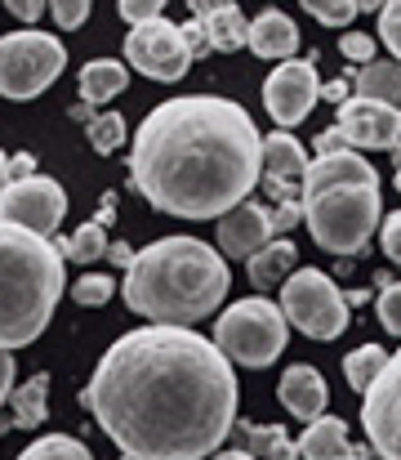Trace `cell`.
Listing matches in <instances>:
<instances>
[{
    "label": "cell",
    "instance_id": "1",
    "mask_svg": "<svg viewBox=\"0 0 401 460\" xmlns=\"http://www.w3.org/2000/svg\"><path fill=\"white\" fill-rule=\"evenodd\" d=\"M237 376L192 326L126 331L81 389V407L134 460H205L237 425Z\"/></svg>",
    "mask_w": 401,
    "mask_h": 460
},
{
    "label": "cell",
    "instance_id": "2",
    "mask_svg": "<svg viewBox=\"0 0 401 460\" xmlns=\"http://www.w3.org/2000/svg\"><path fill=\"white\" fill-rule=\"evenodd\" d=\"M259 126L232 99H170L134 130L130 183L161 215L223 219L259 183Z\"/></svg>",
    "mask_w": 401,
    "mask_h": 460
},
{
    "label": "cell",
    "instance_id": "3",
    "mask_svg": "<svg viewBox=\"0 0 401 460\" xmlns=\"http://www.w3.org/2000/svg\"><path fill=\"white\" fill-rule=\"evenodd\" d=\"M126 305L156 326H192L228 296V260L196 237H161L126 269Z\"/></svg>",
    "mask_w": 401,
    "mask_h": 460
},
{
    "label": "cell",
    "instance_id": "4",
    "mask_svg": "<svg viewBox=\"0 0 401 460\" xmlns=\"http://www.w3.org/2000/svg\"><path fill=\"white\" fill-rule=\"evenodd\" d=\"M303 224L312 242L330 255H362L379 228V174L357 153H330L308 161L303 174Z\"/></svg>",
    "mask_w": 401,
    "mask_h": 460
},
{
    "label": "cell",
    "instance_id": "5",
    "mask_svg": "<svg viewBox=\"0 0 401 460\" xmlns=\"http://www.w3.org/2000/svg\"><path fill=\"white\" fill-rule=\"evenodd\" d=\"M63 255L54 242L31 237L0 219V349H27L45 335L63 300Z\"/></svg>",
    "mask_w": 401,
    "mask_h": 460
},
{
    "label": "cell",
    "instance_id": "6",
    "mask_svg": "<svg viewBox=\"0 0 401 460\" xmlns=\"http://www.w3.org/2000/svg\"><path fill=\"white\" fill-rule=\"evenodd\" d=\"M285 317L281 308L264 300V296H250V300H237L232 308H223L214 317V349L237 362V367H272L281 353H285Z\"/></svg>",
    "mask_w": 401,
    "mask_h": 460
},
{
    "label": "cell",
    "instance_id": "7",
    "mask_svg": "<svg viewBox=\"0 0 401 460\" xmlns=\"http://www.w3.org/2000/svg\"><path fill=\"white\" fill-rule=\"evenodd\" d=\"M67 67V49L49 31H9L0 36V94L27 103L45 94Z\"/></svg>",
    "mask_w": 401,
    "mask_h": 460
},
{
    "label": "cell",
    "instance_id": "8",
    "mask_svg": "<svg viewBox=\"0 0 401 460\" xmlns=\"http://www.w3.org/2000/svg\"><path fill=\"white\" fill-rule=\"evenodd\" d=\"M281 317L294 322L308 340H339L348 331L344 291L321 269H294L281 282Z\"/></svg>",
    "mask_w": 401,
    "mask_h": 460
},
{
    "label": "cell",
    "instance_id": "9",
    "mask_svg": "<svg viewBox=\"0 0 401 460\" xmlns=\"http://www.w3.org/2000/svg\"><path fill=\"white\" fill-rule=\"evenodd\" d=\"M63 215H67V192L49 174H31V179L9 183L0 192V219L13 224V228H22V233H31V237L54 242Z\"/></svg>",
    "mask_w": 401,
    "mask_h": 460
},
{
    "label": "cell",
    "instance_id": "10",
    "mask_svg": "<svg viewBox=\"0 0 401 460\" xmlns=\"http://www.w3.org/2000/svg\"><path fill=\"white\" fill-rule=\"evenodd\" d=\"M362 425L375 460H401V349L388 353L384 371L362 394Z\"/></svg>",
    "mask_w": 401,
    "mask_h": 460
},
{
    "label": "cell",
    "instance_id": "11",
    "mask_svg": "<svg viewBox=\"0 0 401 460\" xmlns=\"http://www.w3.org/2000/svg\"><path fill=\"white\" fill-rule=\"evenodd\" d=\"M126 63L138 67L147 81H179L192 67V54L183 45L179 22L156 18V22H138L126 31Z\"/></svg>",
    "mask_w": 401,
    "mask_h": 460
},
{
    "label": "cell",
    "instance_id": "12",
    "mask_svg": "<svg viewBox=\"0 0 401 460\" xmlns=\"http://www.w3.org/2000/svg\"><path fill=\"white\" fill-rule=\"evenodd\" d=\"M321 99V81H317V54L308 58H285L281 67H272V76L264 81V103H267V117L290 130L299 126L312 103Z\"/></svg>",
    "mask_w": 401,
    "mask_h": 460
},
{
    "label": "cell",
    "instance_id": "13",
    "mask_svg": "<svg viewBox=\"0 0 401 460\" xmlns=\"http://www.w3.org/2000/svg\"><path fill=\"white\" fill-rule=\"evenodd\" d=\"M339 139L344 148H375V153H397L401 144V117L388 103H375V99H348L339 103Z\"/></svg>",
    "mask_w": 401,
    "mask_h": 460
},
{
    "label": "cell",
    "instance_id": "14",
    "mask_svg": "<svg viewBox=\"0 0 401 460\" xmlns=\"http://www.w3.org/2000/svg\"><path fill=\"white\" fill-rule=\"evenodd\" d=\"M303 174H308V156H303V144L290 130H272L267 139H259V183L267 188V197L276 206L299 201Z\"/></svg>",
    "mask_w": 401,
    "mask_h": 460
},
{
    "label": "cell",
    "instance_id": "15",
    "mask_svg": "<svg viewBox=\"0 0 401 460\" xmlns=\"http://www.w3.org/2000/svg\"><path fill=\"white\" fill-rule=\"evenodd\" d=\"M272 237L276 233H272L267 206H259V201H241V206H232L219 219V255L223 260H250V255L264 251Z\"/></svg>",
    "mask_w": 401,
    "mask_h": 460
},
{
    "label": "cell",
    "instance_id": "16",
    "mask_svg": "<svg viewBox=\"0 0 401 460\" xmlns=\"http://www.w3.org/2000/svg\"><path fill=\"white\" fill-rule=\"evenodd\" d=\"M187 13L205 27L210 54H232L246 45V13L232 0H192Z\"/></svg>",
    "mask_w": 401,
    "mask_h": 460
},
{
    "label": "cell",
    "instance_id": "17",
    "mask_svg": "<svg viewBox=\"0 0 401 460\" xmlns=\"http://www.w3.org/2000/svg\"><path fill=\"white\" fill-rule=\"evenodd\" d=\"M276 394H281V407H285L290 416H299V420L326 416V402H330V389H326L321 371H317V367H303V362L281 376Z\"/></svg>",
    "mask_w": 401,
    "mask_h": 460
},
{
    "label": "cell",
    "instance_id": "18",
    "mask_svg": "<svg viewBox=\"0 0 401 460\" xmlns=\"http://www.w3.org/2000/svg\"><path fill=\"white\" fill-rule=\"evenodd\" d=\"M246 45H250L259 58H281V63H285V58L299 49V27H294L290 13L264 9L255 22H246Z\"/></svg>",
    "mask_w": 401,
    "mask_h": 460
},
{
    "label": "cell",
    "instance_id": "19",
    "mask_svg": "<svg viewBox=\"0 0 401 460\" xmlns=\"http://www.w3.org/2000/svg\"><path fill=\"white\" fill-rule=\"evenodd\" d=\"M348 452V425L339 416H317L308 420L303 438L294 443V456L299 460H339Z\"/></svg>",
    "mask_w": 401,
    "mask_h": 460
},
{
    "label": "cell",
    "instance_id": "20",
    "mask_svg": "<svg viewBox=\"0 0 401 460\" xmlns=\"http://www.w3.org/2000/svg\"><path fill=\"white\" fill-rule=\"evenodd\" d=\"M126 81H130V67L121 63V58H94V63H85L81 67V103H108V99H117L121 90H126Z\"/></svg>",
    "mask_w": 401,
    "mask_h": 460
},
{
    "label": "cell",
    "instance_id": "21",
    "mask_svg": "<svg viewBox=\"0 0 401 460\" xmlns=\"http://www.w3.org/2000/svg\"><path fill=\"white\" fill-rule=\"evenodd\" d=\"M246 264H250V287L272 291V287H281V282L294 273V264H299V251H294V242H285V237H272L264 251H259V255H250Z\"/></svg>",
    "mask_w": 401,
    "mask_h": 460
},
{
    "label": "cell",
    "instance_id": "22",
    "mask_svg": "<svg viewBox=\"0 0 401 460\" xmlns=\"http://www.w3.org/2000/svg\"><path fill=\"white\" fill-rule=\"evenodd\" d=\"M232 438L241 452H250L255 460H299L294 456V443L281 425H250V420H237L232 425Z\"/></svg>",
    "mask_w": 401,
    "mask_h": 460
},
{
    "label": "cell",
    "instance_id": "23",
    "mask_svg": "<svg viewBox=\"0 0 401 460\" xmlns=\"http://www.w3.org/2000/svg\"><path fill=\"white\" fill-rule=\"evenodd\" d=\"M353 81H357V99H375V103H388L401 117V67L397 63H366V67H353Z\"/></svg>",
    "mask_w": 401,
    "mask_h": 460
},
{
    "label": "cell",
    "instance_id": "24",
    "mask_svg": "<svg viewBox=\"0 0 401 460\" xmlns=\"http://www.w3.org/2000/svg\"><path fill=\"white\" fill-rule=\"evenodd\" d=\"M9 416H13V429H36V425H45V416H49V376L45 371H36L27 385H18L13 394H9Z\"/></svg>",
    "mask_w": 401,
    "mask_h": 460
},
{
    "label": "cell",
    "instance_id": "25",
    "mask_svg": "<svg viewBox=\"0 0 401 460\" xmlns=\"http://www.w3.org/2000/svg\"><path fill=\"white\" fill-rule=\"evenodd\" d=\"M54 246H58L63 264H67V260H72V264H94V260L108 255V228L90 219V224H81L72 237H54Z\"/></svg>",
    "mask_w": 401,
    "mask_h": 460
},
{
    "label": "cell",
    "instance_id": "26",
    "mask_svg": "<svg viewBox=\"0 0 401 460\" xmlns=\"http://www.w3.org/2000/svg\"><path fill=\"white\" fill-rule=\"evenodd\" d=\"M384 362H388V349H379V344H362V349H353V353L344 358V376H348V385H353L357 394H366L370 380L384 371Z\"/></svg>",
    "mask_w": 401,
    "mask_h": 460
},
{
    "label": "cell",
    "instance_id": "27",
    "mask_svg": "<svg viewBox=\"0 0 401 460\" xmlns=\"http://www.w3.org/2000/svg\"><path fill=\"white\" fill-rule=\"evenodd\" d=\"M18 460H94V452L81 443V438H67V434H49V438H36Z\"/></svg>",
    "mask_w": 401,
    "mask_h": 460
},
{
    "label": "cell",
    "instance_id": "28",
    "mask_svg": "<svg viewBox=\"0 0 401 460\" xmlns=\"http://www.w3.org/2000/svg\"><path fill=\"white\" fill-rule=\"evenodd\" d=\"M90 148L94 153H117L126 148V117L121 112H103V117H90Z\"/></svg>",
    "mask_w": 401,
    "mask_h": 460
},
{
    "label": "cell",
    "instance_id": "29",
    "mask_svg": "<svg viewBox=\"0 0 401 460\" xmlns=\"http://www.w3.org/2000/svg\"><path fill=\"white\" fill-rule=\"evenodd\" d=\"M112 296H117V282H112L108 273H81V278L72 282V300H76V305H85V308L108 305Z\"/></svg>",
    "mask_w": 401,
    "mask_h": 460
},
{
    "label": "cell",
    "instance_id": "30",
    "mask_svg": "<svg viewBox=\"0 0 401 460\" xmlns=\"http://www.w3.org/2000/svg\"><path fill=\"white\" fill-rule=\"evenodd\" d=\"M303 9H308L317 22H326V27H348V22L362 13L357 0H303Z\"/></svg>",
    "mask_w": 401,
    "mask_h": 460
},
{
    "label": "cell",
    "instance_id": "31",
    "mask_svg": "<svg viewBox=\"0 0 401 460\" xmlns=\"http://www.w3.org/2000/svg\"><path fill=\"white\" fill-rule=\"evenodd\" d=\"M339 54H344L348 63L366 67V63H375V36H366V31H344V36H339Z\"/></svg>",
    "mask_w": 401,
    "mask_h": 460
},
{
    "label": "cell",
    "instance_id": "32",
    "mask_svg": "<svg viewBox=\"0 0 401 460\" xmlns=\"http://www.w3.org/2000/svg\"><path fill=\"white\" fill-rule=\"evenodd\" d=\"M379 36H384V45L393 49V58H397V67H401V0L379 4Z\"/></svg>",
    "mask_w": 401,
    "mask_h": 460
},
{
    "label": "cell",
    "instance_id": "33",
    "mask_svg": "<svg viewBox=\"0 0 401 460\" xmlns=\"http://www.w3.org/2000/svg\"><path fill=\"white\" fill-rule=\"evenodd\" d=\"M117 13H121L130 27H138V22H156V18H165V0H121Z\"/></svg>",
    "mask_w": 401,
    "mask_h": 460
},
{
    "label": "cell",
    "instance_id": "34",
    "mask_svg": "<svg viewBox=\"0 0 401 460\" xmlns=\"http://www.w3.org/2000/svg\"><path fill=\"white\" fill-rule=\"evenodd\" d=\"M379 322H384V331L401 335V282L379 287Z\"/></svg>",
    "mask_w": 401,
    "mask_h": 460
},
{
    "label": "cell",
    "instance_id": "35",
    "mask_svg": "<svg viewBox=\"0 0 401 460\" xmlns=\"http://www.w3.org/2000/svg\"><path fill=\"white\" fill-rule=\"evenodd\" d=\"M49 13H54V22H58V27H67V31H72V27H81V22L90 18V0H54V4H49Z\"/></svg>",
    "mask_w": 401,
    "mask_h": 460
},
{
    "label": "cell",
    "instance_id": "36",
    "mask_svg": "<svg viewBox=\"0 0 401 460\" xmlns=\"http://www.w3.org/2000/svg\"><path fill=\"white\" fill-rule=\"evenodd\" d=\"M379 246H384V255L401 264V210H393L384 224H379Z\"/></svg>",
    "mask_w": 401,
    "mask_h": 460
},
{
    "label": "cell",
    "instance_id": "37",
    "mask_svg": "<svg viewBox=\"0 0 401 460\" xmlns=\"http://www.w3.org/2000/svg\"><path fill=\"white\" fill-rule=\"evenodd\" d=\"M179 31H183V45H187V54H192V58H201V54H210V40H205V27H201L196 18H187V22H179Z\"/></svg>",
    "mask_w": 401,
    "mask_h": 460
},
{
    "label": "cell",
    "instance_id": "38",
    "mask_svg": "<svg viewBox=\"0 0 401 460\" xmlns=\"http://www.w3.org/2000/svg\"><path fill=\"white\" fill-rule=\"evenodd\" d=\"M267 219H272V233H285L303 219V201H281L276 210H267Z\"/></svg>",
    "mask_w": 401,
    "mask_h": 460
},
{
    "label": "cell",
    "instance_id": "39",
    "mask_svg": "<svg viewBox=\"0 0 401 460\" xmlns=\"http://www.w3.org/2000/svg\"><path fill=\"white\" fill-rule=\"evenodd\" d=\"M36 174V156L31 153H13L9 156V179L13 183H22V179H31Z\"/></svg>",
    "mask_w": 401,
    "mask_h": 460
},
{
    "label": "cell",
    "instance_id": "40",
    "mask_svg": "<svg viewBox=\"0 0 401 460\" xmlns=\"http://www.w3.org/2000/svg\"><path fill=\"white\" fill-rule=\"evenodd\" d=\"M4 9H9V13H13L18 22H36V18L45 13V4H40V0H9Z\"/></svg>",
    "mask_w": 401,
    "mask_h": 460
},
{
    "label": "cell",
    "instance_id": "41",
    "mask_svg": "<svg viewBox=\"0 0 401 460\" xmlns=\"http://www.w3.org/2000/svg\"><path fill=\"white\" fill-rule=\"evenodd\" d=\"M9 394H13V353L0 349V407L9 402Z\"/></svg>",
    "mask_w": 401,
    "mask_h": 460
},
{
    "label": "cell",
    "instance_id": "42",
    "mask_svg": "<svg viewBox=\"0 0 401 460\" xmlns=\"http://www.w3.org/2000/svg\"><path fill=\"white\" fill-rule=\"evenodd\" d=\"M134 255H138V251H134L130 242H108V260H112L117 269H130Z\"/></svg>",
    "mask_w": 401,
    "mask_h": 460
},
{
    "label": "cell",
    "instance_id": "43",
    "mask_svg": "<svg viewBox=\"0 0 401 460\" xmlns=\"http://www.w3.org/2000/svg\"><path fill=\"white\" fill-rule=\"evenodd\" d=\"M330 153H344V139H339V130H335V126L317 135V156H330Z\"/></svg>",
    "mask_w": 401,
    "mask_h": 460
},
{
    "label": "cell",
    "instance_id": "44",
    "mask_svg": "<svg viewBox=\"0 0 401 460\" xmlns=\"http://www.w3.org/2000/svg\"><path fill=\"white\" fill-rule=\"evenodd\" d=\"M112 219H117V192H103V206H99V215H94V224H103V228H108Z\"/></svg>",
    "mask_w": 401,
    "mask_h": 460
},
{
    "label": "cell",
    "instance_id": "45",
    "mask_svg": "<svg viewBox=\"0 0 401 460\" xmlns=\"http://www.w3.org/2000/svg\"><path fill=\"white\" fill-rule=\"evenodd\" d=\"M321 99H330V103H348V81H330V85H321Z\"/></svg>",
    "mask_w": 401,
    "mask_h": 460
},
{
    "label": "cell",
    "instance_id": "46",
    "mask_svg": "<svg viewBox=\"0 0 401 460\" xmlns=\"http://www.w3.org/2000/svg\"><path fill=\"white\" fill-rule=\"evenodd\" d=\"M339 460H375V452H370V447H353V443H348V452H344Z\"/></svg>",
    "mask_w": 401,
    "mask_h": 460
},
{
    "label": "cell",
    "instance_id": "47",
    "mask_svg": "<svg viewBox=\"0 0 401 460\" xmlns=\"http://www.w3.org/2000/svg\"><path fill=\"white\" fill-rule=\"evenodd\" d=\"M205 460H255V456L241 452V447H232V452H214V456H205Z\"/></svg>",
    "mask_w": 401,
    "mask_h": 460
},
{
    "label": "cell",
    "instance_id": "48",
    "mask_svg": "<svg viewBox=\"0 0 401 460\" xmlns=\"http://www.w3.org/2000/svg\"><path fill=\"white\" fill-rule=\"evenodd\" d=\"M9 183H13V179H9V156L0 153V192H4V188H9Z\"/></svg>",
    "mask_w": 401,
    "mask_h": 460
},
{
    "label": "cell",
    "instance_id": "49",
    "mask_svg": "<svg viewBox=\"0 0 401 460\" xmlns=\"http://www.w3.org/2000/svg\"><path fill=\"white\" fill-rule=\"evenodd\" d=\"M393 183H397V192H401V144H397V179Z\"/></svg>",
    "mask_w": 401,
    "mask_h": 460
},
{
    "label": "cell",
    "instance_id": "50",
    "mask_svg": "<svg viewBox=\"0 0 401 460\" xmlns=\"http://www.w3.org/2000/svg\"><path fill=\"white\" fill-rule=\"evenodd\" d=\"M121 460H134V456H121Z\"/></svg>",
    "mask_w": 401,
    "mask_h": 460
}]
</instances>
